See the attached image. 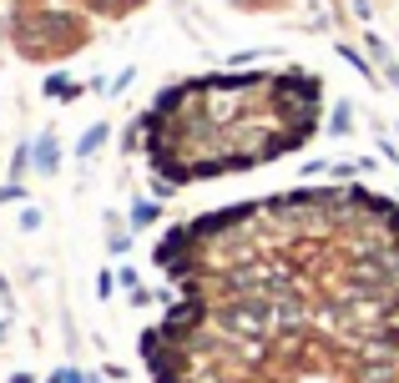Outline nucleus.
<instances>
[{
  "mask_svg": "<svg viewBox=\"0 0 399 383\" xmlns=\"http://www.w3.org/2000/svg\"><path fill=\"white\" fill-rule=\"evenodd\" d=\"M96 292L112 297V292H116V272H101V278H96Z\"/></svg>",
  "mask_w": 399,
  "mask_h": 383,
  "instance_id": "9",
  "label": "nucleus"
},
{
  "mask_svg": "<svg viewBox=\"0 0 399 383\" xmlns=\"http://www.w3.org/2000/svg\"><path fill=\"white\" fill-rule=\"evenodd\" d=\"M86 383H96V378H86Z\"/></svg>",
  "mask_w": 399,
  "mask_h": 383,
  "instance_id": "13",
  "label": "nucleus"
},
{
  "mask_svg": "<svg viewBox=\"0 0 399 383\" xmlns=\"http://www.w3.org/2000/svg\"><path fill=\"white\" fill-rule=\"evenodd\" d=\"M0 338H6V323H0Z\"/></svg>",
  "mask_w": 399,
  "mask_h": 383,
  "instance_id": "12",
  "label": "nucleus"
},
{
  "mask_svg": "<svg viewBox=\"0 0 399 383\" xmlns=\"http://www.w3.org/2000/svg\"><path fill=\"white\" fill-rule=\"evenodd\" d=\"M107 136H112V126H107V121H96L91 132H86V136L76 141V157H81V162H86V157H96L101 146H107Z\"/></svg>",
  "mask_w": 399,
  "mask_h": 383,
  "instance_id": "2",
  "label": "nucleus"
},
{
  "mask_svg": "<svg viewBox=\"0 0 399 383\" xmlns=\"http://www.w3.org/2000/svg\"><path fill=\"white\" fill-rule=\"evenodd\" d=\"M339 56L349 61V66H354V71H364V76H374V66H369V61H364L359 51H354V46H339Z\"/></svg>",
  "mask_w": 399,
  "mask_h": 383,
  "instance_id": "5",
  "label": "nucleus"
},
{
  "mask_svg": "<svg viewBox=\"0 0 399 383\" xmlns=\"http://www.w3.org/2000/svg\"><path fill=\"white\" fill-rule=\"evenodd\" d=\"M157 217H162L157 202H137V207H132V227H152Z\"/></svg>",
  "mask_w": 399,
  "mask_h": 383,
  "instance_id": "3",
  "label": "nucleus"
},
{
  "mask_svg": "<svg viewBox=\"0 0 399 383\" xmlns=\"http://www.w3.org/2000/svg\"><path fill=\"white\" fill-rule=\"evenodd\" d=\"M127 242H132V232H121V227L107 232V247H112V252H127Z\"/></svg>",
  "mask_w": 399,
  "mask_h": 383,
  "instance_id": "7",
  "label": "nucleus"
},
{
  "mask_svg": "<svg viewBox=\"0 0 399 383\" xmlns=\"http://www.w3.org/2000/svg\"><path fill=\"white\" fill-rule=\"evenodd\" d=\"M349 132V106L339 101V106H333V121H329V136H344Z\"/></svg>",
  "mask_w": 399,
  "mask_h": 383,
  "instance_id": "4",
  "label": "nucleus"
},
{
  "mask_svg": "<svg viewBox=\"0 0 399 383\" xmlns=\"http://www.w3.org/2000/svg\"><path fill=\"white\" fill-rule=\"evenodd\" d=\"M46 383H86V373H76V368H56Z\"/></svg>",
  "mask_w": 399,
  "mask_h": 383,
  "instance_id": "8",
  "label": "nucleus"
},
{
  "mask_svg": "<svg viewBox=\"0 0 399 383\" xmlns=\"http://www.w3.org/2000/svg\"><path fill=\"white\" fill-rule=\"evenodd\" d=\"M20 227H26V232H31V227H40V212H36V207H26V212H20Z\"/></svg>",
  "mask_w": 399,
  "mask_h": 383,
  "instance_id": "11",
  "label": "nucleus"
},
{
  "mask_svg": "<svg viewBox=\"0 0 399 383\" xmlns=\"http://www.w3.org/2000/svg\"><path fill=\"white\" fill-rule=\"evenodd\" d=\"M46 91H51V96H81V91L71 86L66 76H51V81H46Z\"/></svg>",
  "mask_w": 399,
  "mask_h": 383,
  "instance_id": "6",
  "label": "nucleus"
},
{
  "mask_svg": "<svg viewBox=\"0 0 399 383\" xmlns=\"http://www.w3.org/2000/svg\"><path fill=\"white\" fill-rule=\"evenodd\" d=\"M56 166H61V146H56V136L46 132V136L36 141V172H40V177H56Z\"/></svg>",
  "mask_w": 399,
  "mask_h": 383,
  "instance_id": "1",
  "label": "nucleus"
},
{
  "mask_svg": "<svg viewBox=\"0 0 399 383\" xmlns=\"http://www.w3.org/2000/svg\"><path fill=\"white\" fill-rule=\"evenodd\" d=\"M132 76H137V71H132V66H127V71H121V76H116V81H112V96H121V91H127V86H132Z\"/></svg>",
  "mask_w": 399,
  "mask_h": 383,
  "instance_id": "10",
  "label": "nucleus"
}]
</instances>
